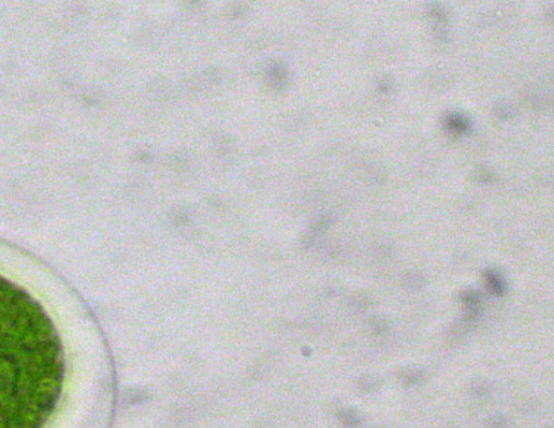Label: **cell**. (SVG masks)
I'll use <instances>...</instances> for the list:
<instances>
[{"instance_id":"cell-1","label":"cell","mask_w":554,"mask_h":428,"mask_svg":"<svg viewBox=\"0 0 554 428\" xmlns=\"http://www.w3.org/2000/svg\"><path fill=\"white\" fill-rule=\"evenodd\" d=\"M65 357L44 306L0 276V428H43L61 399Z\"/></svg>"},{"instance_id":"cell-2","label":"cell","mask_w":554,"mask_h":428,"mask_svg":"<svg viewBox=\"0 0 554 428\" xmlns=\"http://www.w3.org/2000/svg\"><path fill=\"white\" fill-rule=\"evenodd\" d=\"M485 278H486L487 284H488V288L491 289L493 293L500 294V293L503 292V282L499 277V275H497L494 272H487L485 274Z\"/></svg>"}]
</instances>
